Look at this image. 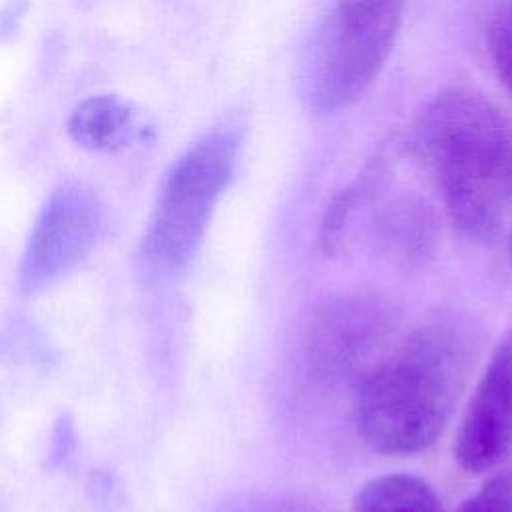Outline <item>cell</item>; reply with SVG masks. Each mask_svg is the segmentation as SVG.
Masks as SVG:
<instances>
[{
	"mask_svg": "<svg viewBox=\"0 0 512 512\" xmlns=\"http://www.w3.org/2000/svg\"><path fill=\"white\" fill-rule=\"evenodd\" d=\"M470 332L454 320H434L404 338L360 382L354 426L378 454L422 452L444 430L464 390L472 362Z\"/></svg>",
	"mask_w": 512,
	"mask_h": 512,
	"instance_id": "cell-1",
	"label": "cell"
},
{
	"mask_svg": "<svg viewBox=\"0 0 512 512\" xmlns=\"http://www.w3.org/2000/svg\"><path fill=\"white\" fill-rule=\"evenodd\" d=\"M418 138L454 226L492 240L512 204V126L482 94L440 92L418 122Z\"/></svg>",
	"mask_w": 512,
	"mask_h": 512,
	"instance_id": "cell-2",
	"label": "cell"
},
{
	"mask_svg": "<svg viewBox=\"0 0 512 512\" xmlns=\"http://www.w3.org/2000/svg\"><path fill=\"white\" fill-rule=\"evenodd\" d=\"M234 154L236 140L226 132H212L170 168L140 244L138 266L144 278H174L188 266L228 186Z\"/></svg>",
	"mask_w": 512,
	"mask_h": 512,
	"instance_id": "cell-3",
	"label": "cell"
},
{
	"mask_svg": "<svg viewBox=\"0 0 512 512\" xmlns=\"http://www.w3.org/2000/svg\"><path fill=\"white\" fill-rule=\"evenodd\" d=\"M406 0H336L318 38L312 98L318 110L356 104L378 78L398 36Z\"/></svg>",
	"mask_w": 512,
	"mask_h": 512,
	"instance_id": "cell-4",
	"label": "cell"
},
{
	"mask_svg": "<svg viewBox=\"0 0 512 512\" xmlns=\"http://www.w3.org/2000/svg\"><path fill=\"white\" fill-rule=\"evenodd\" d=\"M102 230V208L84 188H58L38 214L26 242L18 286L26 296L38 294L70 270L94 248Z\"/></svg>",
	"mask_w": 512,
	"mask_h": 512,
	"instance_id": "cell-5",
	"label": "cell"
},
{
	"mask_svg": "<svg viewBox=\"0 0 512 512\" xmlns=\"http://www.w3.org/2000/svg\"><path fill=\"white\" fill-rule=\"evenodd\" d=\"M512 454V330L496 344L462 414L454 460L470 474L486 472Z\"/></svg>",
	"mask_w": 512,
	"mask_h": 512,
	"instance_id": "cell-6",
	"label": "cell"
},
{
	"mask_svg": "<svg viewBox=\"0 0 512 512\" xmlns=\"http://www.w3.org/2000/svg\"><path fill=\"white\" fill-rule=\"evenodd\" d=\"M68 132L72 140L84 148L114 152L132 140L134 116L122 100L114 96H94L72 112Z\"/></svg>",
	"mask_w": 512,
	"mask_h": 512,
	"instance_id": "cell-7",
	"label": "cell"
},
{
	"mask_svg": "<svg viewBox=\"0 0 512 512\" xmlns=\"http://www.w3.org/2000/svg\"><path fill=\"white\" fill-rule=\"evenodd\" d=\"M354 512H444L436 492L418 476L386 474L366 482L354 496Z\"/></svg>",
	"mask_w": 512,
	"mask_h": 512,
	"instance_id": "cell-8",
	"label": "cell"
},
{
	"mask_svg": "<svg viewBox=\"0 0 512 512\" xmlns=\"http://www.w3.org/2000/svg\"><path fill=\"white\" fill-rule=\"evenodd\" d=\"M486 46L502 86L512 96V0H504L494 10L486 30Z\"/></svg>",
	"mask_w": 512,
	"mask_h": 512,
	"instance_id": "cell-9",
	"label": "cell"
},
{
	"mask_svg": "<svg viewBox=\"0 0 512 512\" xmlns=\"http://www.w3.org/2000/svg\"><path fill=\"white\" fill-rule=\"evenodd\" d=\"M458 512H512V470L490 476L476 494L460 504Z\"/></svg>",
	"mask_w": 512,
	"mask_h": 512,
	"instance_id": "cell-10",
	"label": "cell"
},
{
	"mask_svg": "<svg viewBox=\"0 0 512 512\" xmlns=\"http://www.w3.org/2000/svg\"><path fill=\"white\" fill-rule=\"evenodd\" d=\"M510 256H512V240H510Z\"/></svg>",
	"mask_w": 512,
	"mask_h": 512,
	"instance_id": "cell-11",
	"label": "cell"
}]
</instances>
